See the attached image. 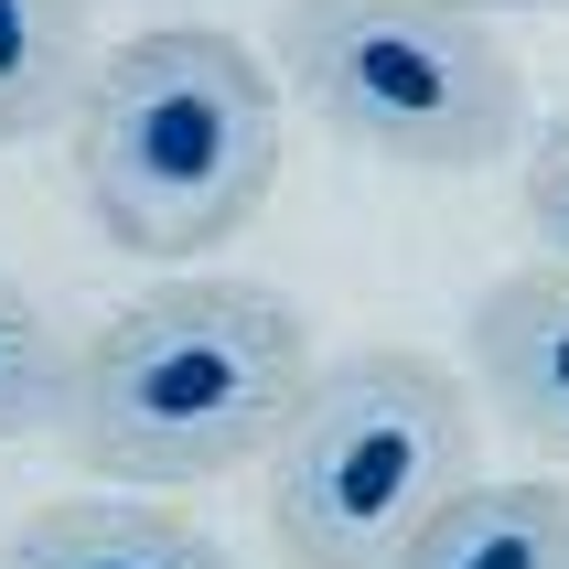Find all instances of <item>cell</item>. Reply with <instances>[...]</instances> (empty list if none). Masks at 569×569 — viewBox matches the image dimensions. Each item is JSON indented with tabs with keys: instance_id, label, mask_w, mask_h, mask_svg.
<instances>
[{
	"instance_id": "obj_9",
	"label": "cell",
	"mask_w": 569,
	"mask_h": 569,
	"mask_svg": "<svg viewBox=\"0 0 569 569\" xmlns=\"http://www.w3.org/2000/svg\"><path fill=\"white\" fill-rule=\"evenodd\" d=\"M64 366L76 345L54 333V312L22 280H0V441H43L64 419Z\"/></svg>"
},
{
	"instance_id": "obj_10",
	"label": "cell",
	"mask_w": 569,
	"mask_h": 569,
	"mask_svg": "<svg viewBox=\"0 0 569 569\" xmlns=\"http://www.w3.org/2000/svg\"><path fill=\"white\" fill-rule=\"evenodd\" d=\"M527 226H538L548 269H569V119H548L527 140Z\"/></svg>"
},
{
	"instance_id": "obj_1",
	"label": "cell",
	"mask_w": 569,
	"mask_h": 569,
	"mask_svg": "<svg viewBox=\"0 0 569 569\" xmlns=\"http://www.w3.org/2000/svg\"><path fill=\"white\" fill-rule=\"evenodd\" d=\"M312 387V333L269 280H172L97 322L64 366L54 441L97 483H216L269 462Z\"/></svg>"
},
{
	"instance_id": "obj_4",
	"label": "cell",
	"mask_w": 569,
	"mask_h": 569,
	"mask_svg": "<svg viewBox=\"0 0 569 569\" xmlns=\"http://www.w3.org/2000/svg\"><path fill=\"white\" fill-rule=\"evenodd\" d=\"M280 76L345 151L398 172H483L527 140V76L462 0H290Z\"/></svg>"
},
{
	"instance_id": "obj_7",
	"label": "cell",
	"mask_w": 569,
	"mask_h": 569,
	"mask_svg": "<svg viewBox=\"0 0 569 569\" xmlns=\"http://www.w3.org/2000/svg\"><path fill=\"white\" fill-rule=\"evenodd\" d=\"M398 569H569V495L559 483H462Z\"/></svg>"
},
{
	"instance_id": "obj_11",
	"label": "cell",
	"mask_w": 569,
	"mask_h": 569,
	"mask_svg": "<svg viewBox=\"0 0 569 569\" xmlns=\"http://www.w3.org/2000/svg\"><path fill=\"white\" fill-rule=\"evenodd\" d=\"M462 11H483V22H495V11H569V0H462Z\"/></svg>"
},
{
	"instance_id": "obj_5",
	"label": "cell",
	"mask_w": 569,
	"mask_h": 569,
	"mask_svg": "<svg viewBox=\"0 0 569 569\" xmlns=\"http://www.w3.org/2000/svg\"><path fill=\"white\" fill-rule=\"evenodd\" d=\"M462 355L516 441L569 462V269H506L462 322Z\"/></svg>"
},
{
	"instance_id": "obj_6",
	"label": "cell",
	"mask_w": 569,
	"mask_h": 569,
	"mask_svg": "<svg viewBox=\"0 0 569 569\" xmlns=\"http://www.w3.org/2000/svg\"><path fill=\"white\" fill-rule=\"evenodd\" d=\"M0 569H237V548L151 495H64L11 527Z\"/></svg>"
},
{
	"instance_id": "obj_2",
	"label": "cell",
	"mask_w": 569,
	"mask_h": 569,
	"mask_svg": "<svg viewBox=\"0 0 569 569\" xmlns=\"http://www.w3.org/2000/svg\"><path fill=\"white\" fill-rule=\"evenodd\" d=\"M280 183V87L237 32H129L76 97V193L108 248L204 258Z\"/></svg>"
},
{
	"instance_id": "obj_3",
	"label": "cell",
	"mask_w": 569,
	"mask_h": 569,
	"mask_svg": "<svg viewBox=\"0 0 569 569\" xmlns=\"http://www.w3.org/2000/svg\"><path fill=\"white\" fill-rule=\"evenodd\" d=\"M462 483H483L462 377L409 345H355L345 366H312L269 441V548L290 569H398Z\"/></svg>"
},
{
	"instance_id": "obj_8",
	"label": "cell",
	"mask_w": 569,
	"mask_h": 569,
	"mask_svg": "<svg viewBox=\"0 0 569 569\" xmlns=\"http://www.w3.org/2000/svg\"><path fill=\"white\" fill-rule=\"evenodd\" d=\"M87 0H0V140H43L87 97Z\"/></svg>"
}]
</instances>
